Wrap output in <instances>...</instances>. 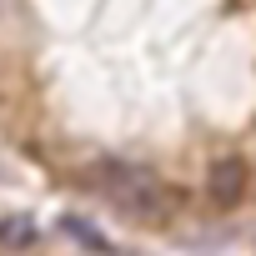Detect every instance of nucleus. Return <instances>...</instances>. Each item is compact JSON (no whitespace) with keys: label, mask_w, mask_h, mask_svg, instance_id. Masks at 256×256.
Wrapping results in <instances>:
<instances>
[{"label":"nucleus","mask_w":256,"mask_h":256,"mask_svg":"<svg viewBox=\"0 0 256 256\" xmlns=\"http://www.w3.org/2000/svg\"><path fill=\"white\" fill-rule=\"evenodd\" d=\"M86 181H90L96 196H106L120 216H131V221L161 226V221L176 216V191H171L156 171H146V166H136V161L106 156V161H96V166L86 171Z\"/></svg>","instance_id":"nucleus-1"},{"label":"nucleus","mask_w":256,"mask_h":256,"mask_svg":"<svg viewBox=\"0 0 256 256\" xmlns=\"http://www.w3.org/2000/svg\"><path fill=\"white\" fill-rule=\"evenodd\" d=\"M246 186H251V171H246L241 156H221V161L211 166V176H206V196H211V206H221V211L241 206V201H246Z\"/></svg>","instance_id":"nucleus-2"},{"label":"nucleus","mask_w":256,"mask_h":256,"mask_svg":"<svg viewBox=\"0 0 256 256\" xmlns=\"http://www.w3.org/2000/svg\"><path fill=\"white\" fill-rule=\"evenodd\" d=\"M36 241H40V231L30 216H0V246L6 251H30Z\"/></svg>","instance_id":"nucleus-3"},{"label":"nucleus","mask_w":256,"mask_h":256,"mask_svg":"<svg viewBox=\"0 0 256 256\" xmlns=\"http://www.w3.org/2000/svg\"><path fill=\"white\" fill-rule=\"evenodd\" d=\"M60 231H66L70 241H80L86 251H96V256H110V241H106V236H100V231H96L86 216H60Z\"/></svg>","instance_id":"nucleus-4"}]
</instances>
